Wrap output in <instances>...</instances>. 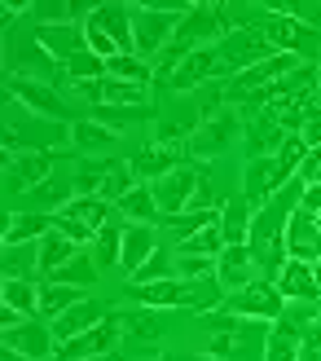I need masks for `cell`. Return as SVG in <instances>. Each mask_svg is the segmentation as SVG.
I'll use <instances>...</instances> for the list:
<instances>
[{
  "label": "cell",
  "mask_w": 321,
  "mask_h": 361,
  "mask_svg": "<svg viewBox=\"0 0 321 361\" xmlns=\"http://www.w3.org/2000/svg\"><path fill=\"white\" fill-rule=\"evenodd\" d=\"M189 9H194L189 0H146V5H132V53L154 66V58L172 44L176 23Z\"/></svg>",
  "instance_id": "6da1fadb"
},
{
  "label": "cell",
  "mask_w": 321,
  "mask_h": 361,
  "mask_svg": "<svg viewBox=\"0 0 321 361\" xmlns=\"http://www.w3.org/2000/svg\"><path fill=\"white\" fill-rule=\"evenodd\" d=\"M70 141V123L58 119H40V115H18L9 106V119H5V159L18 154H53L58 146Z\"/></svg>",
  "instance_id": "7a4b0ae2"
},
{
  "label": "cell",
  "mask_w": 321,
  "mask_h": 361,
  "mask_svg": "<svg viewBox=\"0 0 321 361\" xmlns=\"http://www.w3.org/2000/svg\"><path fill=\"white\" fill-rule=\"evenodd\" d=\"M216 313H225V317H246V322H277L282 313H287V295L277 291L273 278H256L251 286L225 295V304H220Z\"/></svg>",
  "instance_id": "3957f363"
},
{
  "label": "cell",
  "mask_w": 321,
  "mask_h": 361,
  "mask_svg": "<svg viewBox=\"0 0 321 361\" xmlns=\"http://www.w3.org/2000/svg\"><path fill=\"white\" fill-rule=\"evenodd\" d=\"M123 339V313H106L93 331H84L75 339H66V344H58V361H101V357H111L115 344Z\"/></svg>",
  "instance_id": "277c9868"
},
{
  "label": "cell",
  "mask_w": 321,
  "mask_h": 361,
  "mask_svg": "<svg viewBox=\"0 0 321 361\" xmlns=\"http://www.w3.org/2000/svg\"><path fill=\"white\" fill-rule=\"evenodd\" d=\"M9 75L40 80V84H62L66 71H62V62H53V53L35 40V35H18V40H9Z\"/></svg>",
  "instance_id": "5b68a950"
},
{
  "label": "cell",
  "mask_w": 321,
  "mask_h": 361,
  "mask_svg": "<svg viewBox=\"0 0 321 361\" xmlns=\"http://www.w3.org/2000/svg\"><path fill=\"white\" fill-rule=\"evenodd\" d=\"M260 27H264V35H269V44L277 53H291V58H299V62L321 58V31L317 27H304V23H295V18H287V13H269Z\"/></svg>",
  "instance_id": "8992f818"
},
{
  "label": "cell",
  "mask_w": 321,
  "mask_h": 361,
  "mask_svg": "<svg viewBox=\"0 0 321 361\" xmlns=\"http://www.w3.org/2000/svg\"><path fill=\"white\" fill-rule=\"evenodd\" d=\"M229 35V23H225V13H220V5H194L181 23H176V35H172V44L176 49H185V53H194V49H211V44H220Z\"/></svg>",
  "instance_id": "52a82bcc"
},
{
  "label": "cell",
  "mask_w": 321,
  "mask_h": 361,
  "mask_svg": "<svg viewBox=\"0 0 321 361\" xmlns=\"http://www.w3.org/2000/svg\"><path fill=\"white\" fill-rule=\"evenodd\" d=\"M5 93H9V102H18V106H23L27 115H40V119H58V123H75V119H70V106L62 102V93H58L53 84L5 75Z\"/></svg>",
  "instance_id": "ba28073f"
},
{
  "label": "cell",
  "mask_w": 321,
  "mask_h": 361,
  "mask_svg": "<svg viewBox=\"0 0 321 361\" xmlns=\"http://www.w3.org/2000/svg\"><path fill=\"white\" fill-rule=\"evenodd\" d=\"M216 49H220L225 66H229V80H234L238 71H251L256 62H269L273 53H277L269 44V35H264V27H238V31H229Z\"/></svg>",
  "instance_id": "9c48e42d"
},
{
  "label": "cell",
  "mask_w": 321,
  "mask_h": 361,
  "mask_svg": "<svg viewBox=\"0 0 321 361\" xmlns=\"http://www.w3.org/2000/svg\"><path fill=\"white\" fill-rule=\"evenodd\" d=\"M242 141V115L238 111H225L216 119H203L199 128H194V137L185 141V150L189 154H229Z\"/></svg>",
  "instance_id": "30bf717a"
},
{
  "label": "cell",
  "mask_w": 321,
  "mask_h": 361,
  "mask_svg": "<svg viewBox=\"0 0 321 361\" xmlns=\"http://www.w3.org/2000/svg\"><path fill=\"white\" fill-rule=\"evenodd\" d=\"M216 80H229V66L220 58V49L211 44V49H194L189 58L181 62V71L168 80V88H176V93H194V88L216 84Z\"/></svg>",
  "instance_id": "8fae6325"
},
{
  "label": "cell",
  "mask_w": 321,
  "mask_h": 361,
  "mask_svg": "<svg viewBox=\"0 0 321 361\" xmlns=\"http://www.w3.org/2000/svg\"><path fill=\"white\" fill-rule=\"evenodd\" d=\"M199 176H203V168H194V164H181L176 172H168L163 180H154V203H158V212H163V221L168 216H181V212H189V198H194V190H199Z\"/></svg>",
  "instance_id": "7c38bea8"
},
{
  "label": "cell",
  "mask_w": 321,
  "mask_h": 361,
  "mask_svg": "<svg viewBox=\"0 0 321 361\" xmlns=\"http://www.w3.org/2000/svg\"><path fill=\"white\" fill-rule=\"evenodd\" d=\"M0 335H5V348L23 353L31 361H49L53 353H58V339H53V326L44 317H27V322H18V326L0 331Z\"/></svg>",
  "instance_id": "4fadbf2b"
},
{
  "label": "cell",
  "mask_w": 321,
  "mask_h": 361,
  "mask_svg": "<svg viewBox=\"0 0 321 361\" xmlns=\"http://www.w3.org/2000/svg\"><path fill=\"white\" fill-rule=\"evenodd\" d=\"M287 137H291V133L277 123L273 111H260V115H246V119H242V146H246V159H273Z\"/></svg>",
  "instance_id": "5bb4252c"
},
{
  "label": "cell",
  "mask_w": 321,
  "mask_h": 361,
  "mask_svg": "<svg viewBox=\"0 0 321 361\" xmlns=\"http://www.w3.org/2000/svg\"><path fill=\"white\" fill-rule=\"evenodd\" d=\"M53 154H18L5 159V194H31L35 185L53 180Z\"/></svg>",
  "instance_id": "9a60e30c"
},
{
  "label": "cell",
  "mask_w": 321,
  "mask_h": 361,
  "mask_svg": "<svg viewBox=\"0 0 321 361\" xmlns=\"http://www.w3.org/2000/svg\"><path fill=\"white\" fill-rule=\"evenodd\" d=\"M287 251H291V260H308V264L321 260V216L308 212L304 203H299V212L287 225Z\"/></svg>",
  "instance_id": "2e32d148"
},
{
  "label": "cell",
  "mask_w": 321,
  "mask_h": 361,
  "mask_svg": "<svg viewBox=\"0 0 321 361\" xmlns=\"http://www.w3.org/2000/svg\"><path fill=\"white\" fill-rule=\"evenodd\" d=\"M84 27H93L106 40H115L119 53H132V5H123V0H101Z\"/></svg>",
  "instance_id": "e0dca14e"
},
{
  "label": "cell",
  "mask_w": 321,
  "mask_h": 361,
  "mask_svg": "<svg viewBox=\"0 0 321 361\" xmlns=\"http://www.w3.org/2000/svg\"><path fill=\"white\" fill-rule=\"evenodd\" d=\"M256 256H251V247H225L220 256H216V282L225 286V295H234L242 291V286H251L256 282Z\"/></svg>",
  "instance_id": "ac0fdd59"
},
{
  "label": "cell",
  "mask_w": 321,
  "mask_h": 361,
  "mask_svg": "<svg viewBox=\"0 0 321 361\" xmlns=\"http://www.w3.org/2000/svg\"><path fill=\"white\" fill-rule=\"evenodd\" d=\"M58 216L49 212H5V225H0V238L5 247H18V243H40L44 233H53Z\"/></svg>",
  "instance_id": "d6986e66"
},
{
  "label": "cell",
  "mask_w": 321,
  "mask_h": 361,
  "mask_svg": "<svg viewBox=\"0 0 321 361\" xmlns=\"http://www.w3.org/2000/svg\"><path fill=\"white\" fill-rule=\"evenodd\" d=\"M277 291L287 295V304H317L321 300V286L308 260H287V269L277 274Z\"/></svg>",
  "instance_id": "ffe728a7"
},
{
  "label": "cell",
  "mask_w": 321,
  "mask_h": 361,
  "mask_svg": "<svg viewBox=\"0 0 321 361\" xmlns=\"http://www.w3.org/2000/svg\"><path fill=\"white\" fill-rule=\"evenodd\" d=\"M35 40H40L49 53H53V62H70V58H80V53L88 49V35L84 27L75 23H58V27H35Z\"/></svg>",
  "instance_id": "44dd1931"
},
{
  "label": "cell",
  "mask_w": 321,
  "mask_h": 361,
  "mask_svg": "<svg viewBox=\"0 0 321 361\" xmlns=\"http://www.w3.org/2000/svg\"><path fill=\"white\" fill-rule=\"evenodd\" d=\"M106 313H111V309H106L101 300H80L75 309H66L62 317H53V322H49V326H53V339H58V344H66V339H75V335H84V331H93Z\"/></svg>",
  "instance_id": "7402d4cb"
},
{
  "label": "cell",
  "mask_w": 321,
  "mask_h": 361,
  "mask_svg": "<svg viewBox=\"0 0 321 361\" xmlns=\"http://www.w3.org/2000/svg\"><path fill=\"white\" fill-rule=\"evenodd\" d=\"M181 154H189V150H176V146H158V141H150L146 150L132 154V172L146 180V185H154V180H163L168 172L181 168Z\"/></svg>",
  "instance_id": "603a6c76"
},
{
  "label": "cell",
  "mask_w": 321,
  "mask_h": 361,
  "mask_svg": "<svg viewBox=\"0 0 321 361\" xmlns=\"http://www.w3.org/2000/svg\"><path fill=\"white\" fill-rule=\"evenodd\" d=\"M299 353H304V326L282 313L264 339V361H299Z\"/></svg>",
  "instance_id": "cb8c5ba5"
},
{
  "label": "cell",
  "mask_w": 321,
  "mask_h": 361,
  "mask_svg": "<svg viewBox=\"0 0 321 361\" xmlns=\"http://www.w3.org/2000/svg\"><path fill=\"white\" fill-rule=\"evenodd\" d=\"M154 251H158V238H154L150 225H123V256H119V269H123L128 278L154 256Z\"/></svg>",
  "instance_id": "d4e9b609"
},
{
  "label": "cell",
  "mask_w": 321,
  "mask_h": 361,
  "mask_svg": "<svg viewBox=\"0 0 321 361\" xmlns=\"http://www.w3.org/2000/svg\"><path fill=\"white\" fill-rule=\"evenodd\" d=\"M251 221H256V207L246 203L242 194H234V198L220 207V233H225V243H229V247L251 243Z\"/></svg>",
  "instance_id": "484cf974"
},
{
  "label": "cell",
  "mask_w": 321,
  "mask_h": 361,
  "mask_svg": "<svg viewBox=\"0 0 321 361\" xmlns=\"http://www.w3.org/2000/svg\"><path fill=\"white\" fill-rule=\"evenodd\" d=\"M242 198L256 212L273 198V159H246V168H242Z\"/></svg>",
  "instance_id": "4316f807"
},
{
  "label": "cell",
  "mask_w": 321,
  "mask_h": 361,
  "mask_svg": "<svg viewBox=\"0 0 321 361\" xmlns=\"http://www.w3.org/2000/svg\"><path fill=\"white\" fill-rule=\"evenodd\" d=\"M80 300H88V291H80V286H66L58 278H44L40 282V317L53 322V317H62L66 309H75Z\"/></svg>",
  "instance_id": "83f0119b"
},
{
  "label": "cell",
  "mask_w": 321,
  "mask_h": 361,
  "mask_svg": "<svg viewBox=\"0 0 321 361\" xmlns=\"http://www.w3.org/2000/svg\"><path fill=\"white\" fill-rule=\"evenodd\" d=\"M66 216H75V221H84L88 229H106V225H115V216H119V207L115 203H106V198H97V194H75L66 203Z\"/></svg>",
  "instance_id": "f1b7e54d"
},
{
  "label": "cell",
  "mask_w": 321,
  "mask_h": 361,
  "mask_svg": "<svg viewBox=\"0 0 321 361\" xmlns=\"http://www.w3.org/2000/svg\"><path fill=\"white\" fill-rule=\"evenodd\" d=\"M0 300H5V309H18L23 317H40V282L35 278H5Z\"/></svg>",
  "instance_id": "f546056e"
},
{
  "label": "cell",
  "mask_w": 321,
  "mask_h": 361,
  "mask_svg": "<svg viewBox=\"0 0 321 361\" xmlns=\"http://www.w3.org/2000/svg\"><path fill=\"white\" fill-rule=\"evenodd\" d=\"M75 198V180H44V185H35L31 194H27V212H49V216H58V212H66V203Z\"/></svg>",
  "instance_id": "4dcf8cb0"
},
{
  "label": "cell",
  "mask_w": 321,
  "mask_h": 361,
  "mask_svg": "<svg viewBox=\"0 0 321 361\" xmlns=\"http://www.w3.org/2000/svg\"><path fill=\"white\" fill-rule=\"evenodd\" d=\"M115 207H119V216H128L132 225H154V221H163V212H158V203H154V190L146 185V180H141V185H132Z\"/></svg>",
  "instance_id": "1f68e13d"
},
{
  "label": "cell",
  "mask_w": 321,
  "mask_h": 361,
  "mask_svg": "<svg viewBox=\"0 0 321 361\" xmlns=\"http://www.w3.org/2000/svg\"><path fill=\"white\" fill-rule=\"evenodd\" d=\"M304 159H308L304 137H287V141H282V150L273 154V194H277L282 185H291V180L299 176V168H304Z\"/></svg>",
  "instance_id": "d6a6232c"
},
{
  "label": "cell",
  "mask_w": 321,
  "mask_h": 361,
  "mask_svg": "<svg viewBox=\"0 0 321 361\" xmlns=\"http://www.w3.org/2000/svg\"><path fill=\"white\" fill-rule=\"evenodd\" d=\"M132 185H141L137 172H132V164H123V159H106V176H101L97 198H106V203H119V198L128 194Z\"/></svg>",
  "instance_id": "836d02e7"
},
{
  "label": "cell",
  "mask_w": 321,
  "mask_h": 361,
  "mask_svg": "<svg viewBox=\"0 0 321 361\" xmlns=\"http://www.w3.org/2000/svg\"><path fill=\"white\" fill-rule=\"evenodd\" d=\"M75 251H84V247H75L70 238H62L58 229L44 233V238H40V274H44V278H53L66 260H75Z\"/></svg>",
  "instance_id": "e575fe53"
},
{
  "label": "cell",
  "mask_w": 321,
  "mask_h": 361,
  "mask_svg": "<svg viewBox=\"0 0 321 361\" xmlns=\"http://www.w3.org/2000/svg\"><path fill=\"white\" fill-rule=\"evenodd\" d=\"M70 141H75V150L93 154V150L115 146L119 133H111V128H106V123H97V119H75V123H70Z\"/></svg>",
  "instance_id": "d590c367"
},
{
  "label": "cell",
  "mask_w": 321,
  "mask_h": 361,
  "mask_svg": "<svg viewBox=\"0 0 321 361\" xmlns=\"http://www.w3.org/2000/svg\"><path fill=\"white\" fill-rule=\"evenodd\" d=\"M5 278H35L40 274V243H18L5 247Z\"/></svg>",
  "instance_id": "8d00e7d4"
},
{
  "label": "cell",
  "mask_w": 321,
  "mask_h": 361,
  "mask_svg": "<svg viewBox=\"0 0 321 361\" xmlns=\"http://www.w3.org/2000/svg\"><path fill=\"white\" fill-rule=\"evenodd\" d=\"M106 75L111 80H128V84H154V66L137 53H119V58L106 62Z\"/></svg>",
  "instance_id": "74e56055"
},
{
  "label": "cell",
  "mask_w": 321,
  "mask_h": 361,
  "mask_svg": "<svg viewBox=\"0 0 321 361\" xmlns=\"http://www.w3.org/2000/svg\"><path fill=\"white\" fill-rule=\"evenodd\" d=\"M225 247H229V243H225L220 225H207V229H199V233H194V238L176 243V256H207V260H216Z\"/></svg>",
  "instance_id": "f35d334b"
},
{
  "label": "cell",
  "mask_w": 321,
  "mask_h": 361,
  "mask_svg": "<svg viewBox=\"0 0 321 361\" xmlns=\"http://www.w3.org/2000/svg\"><path fill=\"white\" fill-rule=\"evenodd\" d=\"M53 278L66 282V286H80V291H88V286H97V260L84 256V251H75V260H66Z\"/></svg>",
  "instance_id": "ab89813d"
},
{
  "label": "cell",
  "mask_w": 321,
  "mask_h": 361,
  "mask_svg": "<svg viewBox=\"0 0 321 361\" xmlns=\"http://www.w3.org/2000/svg\"><path fill=\"white\" fill-rule=\"evenodd\" d=\"M119 256H123V225L97 229V238H93V260H97V269L119 264Z\"/></svg>",
  "instance_id": "60d3db41"
},
{
  "label": "cell",
  "mask_w": 321,
  "mask_h": 361,
  "mask_svg": "<svg viewBox=\"0 0 321 361\" xmlns=\"http://www.w3.org/2000/svg\"><path fill=\"white\" fill-rule=\"evenodd\" d=\"M101 106H150V84H128L106 75V102Z\"/></svg>",
  "instance_id": "b9f144b4"
},
{
  "label": "cell",
  "mask_w": 321,
  "mask_h": 361,
  "mask_svg": "<svg viewBox=\"0 0 321 361\" xmlns=\"http://www.w3.org/2000/svg\"><path fill=\"white\" fill-rule=\"evenodd\" d=\"M163 278H181V274H176V251H163V247H158L154 256H150V260H146V264H141L137 274H132V286L163 282Z\"/></svg>",
  "instance_id": "7bdbcfd3"
},
{
  "label": "cell",
  "mask_w": 321,
  "mask_h": 361,
  "mask_svg": "<svg viewBox=\"0 0 321 361\" xmlns=\"http://www.w3.org/2000/svg\"><path fill=\"white\" fill-rule=\"evenodd\" d=\"M97 123H106L111 133H123L128 123H141V119H150V106H97L93 111Z\"/></svg>",
  "instance_id": "ee69618b"
},
{
  "label": "cell",
  "mask_w": 321,
  "mask_h": 361,
  "mask_svg": "<svg viewBox=\"0 0 321 361\" xmlns=\"http://www.w3.org/2000/svg\"><path fill=\"white\" fill-rule=\"evenodd\" d=\"M62 71H66V84H88V80H106V62L97 58L93 49H84L80 58H70V62H66Z\"/></svg>",
  "instance_id": "f6af8a7d"
},
{
  "label": "cell",
  "mask_w": 321,
  "mask_h": 361,
  "mask_svg": "<svg viewBox=\"0 0 321 361\" xmlns=\"http://www.w3.org/2000/svg\"><path fill=\"white\" fill-rule=\"evenodd\" d=\"M269 13H287L295 23L321 31V0H277V5H269Z\"/></svg>",
  "instance_id": "bcb514c9"
},
{
  "label": "cell",
  "mask_w": 321,
  "mask_h": 361,
  "mask_svg": "<svg viewBox=\"0 0 321 361\" xmlns=\"http://www.w3.org/2000/svg\"><path fill=\"white\" fill-rule=\"evenodd\" d=\"M123 326L141 339H158L163 335V309H141V313H128L123 317Z\"/></svg>",
  "instance_id": "7dc6e473"
},
{
  "label": "cell",
  "mask_w": 321,
  "mask_h": 361,
  "mask_svg": "<svg viewBox=\"0 0 321 361\" xmlns=\"http://www.w3.org/2000/svg\"><path fill=\"white\" fill-rule=\"evenodd\" d=\"M101 176H106V159H101V164H93V159H84V164H80V172L70 176V180H75V194H97V190H101Z\"/></svg>",
  "instance_id": "c3c4849f"
},
{
  "label": "cell",
  "mask_w": 321,
  "mask_h": 361,
  "mask_svg": "<svg viewBox=\"0 0 321 361\" xmlns=\"http://www.w3.org/2000/svg\"><path fill=\"white\" fill-rule=\"evenodd\" d=\"M53 229H58L62 238H70V243H75V247H88V243L97 238V233L88 229L84 221H75V216H66V212H58V225H53Z\"/></svg>",
  "instance_id": "681fc988"
},
{
  "label": "cell",
  "mask_w": 321,
  "mask_h": 361,
  "mask_svg": "<svg viewBox=\"0 0 321 361\" xmlns=\"http://www.w3.org/2000/svg\"><path fill=\"white\" fill-rule=\"evenodd\" d=\"M176 274H181V278H211V274H216V260H207V256H176Z\"/></svg>",
  "instance_id": "f907efd6"
},
{
  "label": "cell",
  "mask_w": 321,
  "mask_h": 361,
  "mask_svg": "<svg viewBox=\"0 0 321 361\" xmlns=\"http://www.w3.org/2000/svg\"><path fill=\"white\" fill-rule=\"evenodd\" d=\"M299 137H304V146H308V150H321V97L313 102V111H308L304 133H299Z\"/></svg>",
  "instance_id": "816d5d0a"
},
{
  "label": "cell",
  "mask_w": 321,
  "mask_h": 361,
  "mask_svg": "<svg viewBox=\"0 0 321 361\" xmlns=\"http://www.w3.org/2000/svg\"><path fill=\"white\" fill-rule=\"evenodd\" d=\"M299 361H321V322H313L304 331V353H299Z\"/></svg>",
  "instance_id": "f5cc1de1"
},
{
  "label": "cell",
  "mask_w": 321,
  "mask_h": 361,
  "mask_svg": "<svg viewBox=\"0 0 321 361\" xmlns=\"http://www.w3.org/2000/svg\"><path fill=\"white\" fill-rule=\"evenodd\" d=\"M299 176H304V185H321V150H308L304 168H299Z\"/></svg>",
  "instance_id": "db71d44e"
},
{
  "label": "cell",
  "mask_w": 321,
  "mask_h": 361,
  "mask_svg": "<svg viewBox=\"0 0 321 361\" xmlns=\"http://www.w3.org/2000/svg\"><path fill=\"white\" fill-rule=\"evenodd\" d=\"M163 361H216V357L203 348V353H163Z\"/></svg>",
  "instance_id": "11a10c76"
},
{
  "label": "cell",
  "mask_w": 321,
  "mask_h": 361,
  "mask_svg": "<svg viewBox=\"0 0 321 361\" xmlns=\"http://www.w3.org/2000/svg\"><path fill=\"white\" fill-rule=\"evenodd\" d=\"M304 207L321 216V185H308V190H304Z\"/></svg>",
  "instance_id": "9f6ffc18"
},
{
  "label": "cell",
  "mask_w": 321,
  "mask_h": 361,
  "mask_svg": "<svg viewBox=\"0 0 321 361\" xmlns=\"http://www.w3.org/2000/svg\"><path fill=\"white\" fill-rule=\"evenodd\" d=\"M0 361H31V357H23V353H13V348H5V353H0Z\"/></svg>",
  "instance_id": "6f0895ef"
},
{
  "label": "cell",
  "mask_w": 321,
  "mask_h": 361,
  "mask_svg": "<svg viewBox=\"0 0 321 361\" xmlns=\"http://www.w3.org/2000/svg\"><path fill=\"white\" fill-rule=\"evenodd\" d=\"M317 93H321V66H317Z\"/></svg>",
  "instance_id": "680465c9"
},
{
  "label": "cell",
  "mask_w": 321,
  "mask_h": 361,
  "mask_svg": "<svg viewBox=\"0 0 321 361\" xmlns=\"http://www.w3.org/2000/svg\"><path fill=\"white\" fill-rule=\"evenodd\" d=\"M101 361H106V357H101Z\"/></svg>",
  "instance_id": "91938a15"
}]
</instances>
